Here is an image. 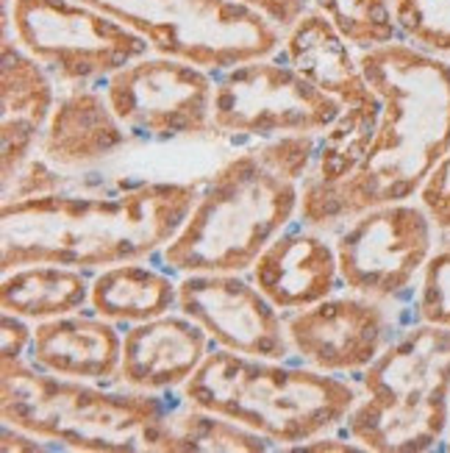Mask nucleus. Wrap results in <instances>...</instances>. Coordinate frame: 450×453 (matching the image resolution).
Here are the masks:
<instances>
[{"instance_id":"obj_1","label":"nucleus","mask_w":450,"mask_h":453,"mask_svg":"<svg viewBox=\"0 0 450 453\" xmlns=\"http://www.w3.org/2000/svg\"><path fill=\"white\" fill-rule=\"evenodd\" d=\"M367 84L381 97V120L362 165L342 181L303 179L301 220L311 228L415 201L450 153V62L395 39L359 50Z\"/></svg>"},{"instance_id":"obj_2","label":"nucleus","mask_w":450,"mask_h":453,"mask_svg":"<svg viewBox=\"0 0 450 453\" xmlns=\"http://www.w3.org/2000/svg\"><path fill=\"white\" fill-rule=\"evenodd\" d=\"M198 198L201 184L148 181L114 195L53 192L4 203L0 270L50 262L89 273L142 262L164 250Z\"/></svg>"},{"instance_id":"obj_3","label":"nucleus","mask_w":450,"mask_h":453,"mask_svg":"<svg viewBox=\"0 0 450 453\" xmlns=\"http://www.w3.org/2000/svg\"><path fill=\"white\" fill-rule=\"evenodd\" d=\"M181 395L189 406L223 415L289 450L342 428L359 389L309 365L292 367L281 359L214 348L181 387Z\"/></svg>"},{"instance_id":"obj_4","label":"nucleus","mask_w":450,"mask_h":453,"mask_svg":"<svg viewBox=\"0 0 450 453\" xmlns=\"http://www.w3.org/2000/svg\"><path fill=\"white\" fill-rule=\"evenodd\" d=\"M172 406L156 392L103 389L95 381L65 379L26 359L0 362V415L70 450L89 453H167V415Z\"/></svg>"},{"instance_id":"obj_5","label":"nucleus","mask_w":450,"mask_h":453,"mask_svg":"<svg viewBox=\"0 0 450 453\" xmlns=\"http://www.w3.org/2000/svg\"><path fill=\"white\" fill-rule=\"evenodd\" d=\"M301 181L272 170L259 150L225 159L201 189L187 223L162 250L172 273H245L301 214Z\"/></svg>"},{"instance_id":"obj_6","label":"nucleus","mask_w":450,"mask_h":453,"mask_svg":"<svg viewBox=\"0 0 450 453\" xmlns=\"http://www.w3.org/2000/svg\"><path fill=\"white\" fill-rule=\"evenodd\" d=\"M450 428V328L420 323L362 370V392L342 423L347 440L373 453H423Z\"/></svg>"},{"instance_id":"obj_7","label":"nucleus","mask_w":450,"mask_h":453,"mask_svg":"<svg viewBox=\"0 0 450 453\" xmlns=\"http://www.w3.org/2000/svg\"><path fill=\"white\" fill-rule=\"evenodd\" d=\"M148 39L153 53L223 73L284 48V31L240 0H81Z\"/></svg>"},{"instance_id":"obj_8","label":"nucleus","mask_w":450,"mask_h":453,"mask_svg":"<svg viewBox=\"0 0 450 453\" xmlns=\"http://www.w3.org/2000/svg\"><path fill=\"white\" fill-rule=\"evenodd\" d=\"M4 34L67 87L106 81L153 53L145 36L81 0H14L4 12Z\"/></svg>"},{"instance_id":"obj_9","label":"nucleus","mask_w":450,"mask_h":453,"mask_svg":"<svg viewBox=\"0 0 450 453\" xmlns=\"http://www.w3.org/2000/svg\"><path fill=\"white\" fill-rule=\"evenodd\" d=\"M342 106L284 58L262 56L217 73L211 131L276 140L286 134H325Z\"/></svg>"},{"instance_id":"obj_10","label":"nucleus","mask_w":450,"mask_h":453,"mask_svg":"<svg viewBox=\"0 0 450 453\" xmlns=\"http://www.w3.org/2000/svg\"><path fill=\"white\" fill-rule=\"evenodd\" d=\"M434 234L431 214L415 201L381 203L356 214L337 236L342 284L381 303L400 301L431 259Z\"/></svg>"},{"instance_id":"obj_11","label":"nucleus","mask_w":450,"mask_h":453,"mask_svg":"<svg viewBox=\"0 0 450 453\" xmlns=\"http://www.w3.org/2000/svg\"><path fill=\"white\" fill-rule=\"evenodd\" d=\"M211 70L187 58L148 53L106 78L103 92L131 140H181L211 131Z\"/></svg>"},{"instance_id":"obj_12","label":"nucleus","mask_w":450,"mask_h":453,"mask_svg":"<svg viewBox=\"0 0 450 453\" xmlns=\"http://www.w3.org/2000/svg\"><path fill=\"white\" fill-rule=\"evenodd\" d=\"M179 311L209 340L245 357L286 359L292 353L281 309L242 273H189L179 281Z\"/></svg>"},{"instance_id":"obj_13","label":"nucleus","mask_w":450,"mask_h":453,"mask_svg":"<svg viewBox=\"0 0 450 453\" xmlns=\"http://www.w3.org/2000/svg\"><path fill=\"white\" fill-rule=\"evenodd\" d=\"M284 323L292 353H298L303 365L334 376L367 370L395 340L386 306L356 292L339 298L331 295L315 306L289 311Z\"/></svg>"},{"instance_id":"obj_14","label":"nucleus","mask_w":450,"mask_h":453,"mask_svg":"<svg viewBox=\"0 0 450 453\" xmlns=\"http://www.w3.org/2000/svg\"><path fill=\"white\" fill-rule=\"evenodd\" d=\"M250 279L281 311L315 306L342 284L337 245L306 223L289 226L259 253Z\"/></svg>"},{"instance_id":"obj_15","label":"nucleus","mask_w":450,"mask_h":453,"mask_svg":"<svg viewBox=\"0 0 450 453\" xmlns=\"http://www.w3.org/2000/svg\"><path fill=\"white\" fill-rule=\"evenodd\" d=\"M58 101L56 78L9 34L0 42V170L4 181L39 148Z\"/></svg>"},{"instance_id":"obj_16","label":"nucleus","mask_w":450,"mask_h":453,"mask_svg":"<svg viewBox=\"0 0 450 453\" xmlns=\"http://www.w3.org/2000/svg\"><path fill=\"white\" fill-rule=\"evenodd\" d=\"M209 334L184 311L128 326L117 381L140 392L179 389L209 357Z\"/></svg>"},{"instance_id":"obj_17","label":"nucleus","mask_w":450,"mask_h":453,"mask_svg":"<svg viewBox=\"0 0 450 453\" xmlns=\"http://www.w3.org/2000/svg\"><path fill=\"white\" fill-rule=\"evenodd\" d=\"M284 56L306 81L339 101L345 109H381V97L367 84L356 48L323 12H306L284 34Z\"/></svg>"},{"instance_id":"obj_18","label":"nucleus","mask_w":450,"mask_h":453,"mask_svg":"<svg viewBox=\"0 0 450 453\" xmlns=\"http://www.w3.org/2000/svg\"><path fill=\"white\" fill-rule=\"evenodd\" d=\"M131 134L117 120L106 92L87 84L58 95L39 140V153L58 170H89L123 150Z\"/></svg>"},{"instance_id":"obj_19","label":"nucleus","mask_w":450,"mask_h":453,"mask_svg":"<svg viewBox=\"0 0 450 453\" xmlns=\"http://www.w3.org/2000/svg\"><path fill=\"white\" fill-rule=\"evenodd\" d=\"M123 337L101 314L72 311L34 326L28 362L65 379L109 384L120 376Z\"/></svg>"},{"instance_id":"obj_20","label":"nucleus","mask_w":450,"mask_h":453,"mask_svg":"<svg viewBox=\"0 0 450 453\" xmlns=\"http://www.w3.org/2000/svg\"><path fill=\"white\" fill-rule=\"evenodd\" d=\"M89 306L114 326H136L179 309V284L142 262H123L95 275Z\"/></svg>"},{"instance_id":"obj_21","label":"nucleus","mask_w":450,"mask_h":453,"mask_svg":"<svg viewBox=\"0 0 450 453\" xmlns=\"http://www.w3.org/2000/svg\"><path fill=\"white\" fill-rule=\"evenodd\" d=\"M92 281L87 270L67 265H23L4 273L0 281V303L4 311L17 318L42 323L62 314L81 311L89 303Z\"/></svg>"},{"instance_id":"obj_22","label":"nucleus","mask_w":450,"mask_h":453,"mask_svg":"<svg viewBox=\"0 0 450 453\" xmlns=\"http://www.w3.org/2000/svg\"><path fill=\"white\" fill-rule=\"evenodd\" d=\"M264 453L270 440L209 409H172L167 415V453Z\"/></svg>"},{"instance_id":"obj_23","label":"nucleus","mask_w":450,"mask_h":453,"mask_svg":"<svg viewBox=\"0 0 450 453\" xmlns=\"http://www.w3.org/2000/svg\"><path fill=\"white\" fill-rule=\"evenodd\" d=\"M311 4L334 19V26L356 50L400 39L393 19V0H311Z\"/></svg>"},{"instance_id":"obj_24","label":"nucleus","mask_w":450,"mask_h":453,"mask_svg":"<svg viewBox=\"0 0 450 453\" xmlns=\"http://www.w3.org/2000/svg\"><path fill=\"white\" fill-rule=\"evenodd\" d=\"M403 42L450 62V0H393Z\"/></svg>"},{"instance_id":"obj_25","label":"nucleus","mask_w":450,"mask_h":453,"mask_svg":"<svg viewBox=\"0 0 450 453\" xmlns=\"http://www.w3.org/2000/svg\"><path fill=\"white\" fill-rule=\"evenodd\" d=\"M415 314L420 323H434L450 328V248L431 253L415 301Z\"/></svg>"},{"instance_id":"obj_26","label":"nucleus","mask_w":450,"mask_h":453,"mask_svg":"<svg viewBox=\"0 0 450 453\" xmlns=\"http://www.w3.org/2000/svg\"><path fill=\"white\" fill-rule=\"evenodd\" d=\"M256 150L272 170L301 181V179H309L311 170H315L320 136L317 134H286V136H276V140H267Z\"/></svg>"},{"instance_id":"obj_27","label":"nucleus","mask_w":450,"mask_h":453,"mask_svg":"<svg viewBox=\"0 0 450 453\" xmlns=\"http://www.w3.org/2000/svg\"><path fill=\"white\" fill-rule=\"evenodd\" d=\"M62 187H65V179L58 175V167H53L42 153L39 156L34 153L11 179L4 181V203L42 198V195L62 192Z\"/></svg>"},{"instance_id":"obj_28","label":"nucleus","mask_w":450,"mask_h":453,"mask_svg":"<svg viewBox=\"0 0 450 453\" xmlns=\"http://www.w3.org/2000/svg\"><path fill=\"white\" fill-rule=\"evenodd\" d=\"M420 203L428 209V214H431L437 231L450 234V153L434 170L431 179L425 181V187L420 192Z\"/></svg>"},{"instance_id":"obj_29","label":"nucleus","mask_w":450,"mask_h":453,"mask_svg":"<svg viewBox=\"0 0 450 453\" xmlns=\"http://www.w3.org/2000/svg\"><path fill=\"white\" fill-rule=\"evenodd\" d=\"M242 6H248L250 12L262 14L267 23H272L278 31H289L298 19L315 9L311 0H240Z\"/></svg>"},{"instance_id":"obj_30","label":"nucleus","mask_w":450,"mask_h":453,"mask_svg":"<svg viewBox=\"0 0 450 453\" xmlns=\"http://www.w3.org/2000/svg\"><path fill=\"white\" fill-rule=\"evenodd\" d=\"M34 342V328L26 326L23 318L4 311V323H0V362L4 359H26Z\"/></svg>"},{"instance_id":"obj_31","label":"nucleus","mask_w":450,"mask_h":453,"mask_svg":"<svg viewBox=\"0 0 450 453\" xmlns=\"http://www.w3.org/2000/svg\"><path fill=\"white\" fill-rule=\"evenodd\" d=\"M0 448H4L6 453H11V450H45V445H42V440L39 437H34V434H28V431H23V428H17V426H9V423H4V434H0Z\"/></svg>"},{"instance_id":"obj_32","label":"nucleus","mask_w":450,"mask_h":453,"mask_svg":"<svg viewBox=\"0 0 450 453\" xmlns=\"http://www.w3.org/2000/svg\"><path fill=\"white\" fill-rule=\"evenodd\" d=\"M289 450H317V453H323V450H364V448L356 445L354 440H339V437H328V434H323V437H315V440H309V442H301V445L289 448Z\"/></svg>"},{"instance_id":"obj_33","label":"nucleus","mask_w":450,"mask_h":453,"mask_svg":"<svg viewBox=\"0 0 450 453\" xmlns=\"http://www.w3.org/2000/svg\"><path fill=\"white\" fill-rule=\"evenodd\" d=\"M442 448H445V450H450V434L445 437V445H442Z\"/></svg>"},{"instance_id":"obj_34","label":"nucleus","mask_w":450,"mask_h":453,"mask_svg":"<svg viewBox=\"0 0 450 453\" xmlns=\"http://www.w3.org/2000/svg\"><path fill=\"white\" fill-rule=\"evenodd\" d=\"M11 4H14V0H4V12H6V9H9Z\"/></svg>"}]
</instances>
